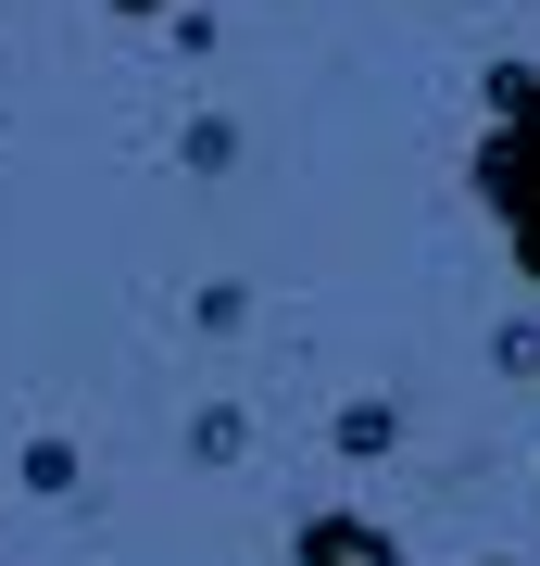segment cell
Listing matches in <instances>:
<instances>
[{
    "label": "cell",
    "instance_id": "1",
    "mask_svg": "<svg viewBox=\"0 0 540 566\" xmlns=\"http://www.w3.org/2000/svg\"><path fill=\"white\" fill-rule=\"evenodd\" d=\"M490 151H478V189L502 214V240H516V264L540 277V63H490Z\"/></svg>",
    "mask_w": 540,
    "mask_h": 566
},
{
    "label": "cell",
    "instance_id": "2",
    "mask_svg": "<svg viewBox=\"0 0 540 566\" xmlns=\"http://www.w3.org/2000/svg\"><path fill=\"white\" fill-rule=\"evenodd\" d=\"M301 566H402L378 516H301Z\"/></svg>",
    "mask_w": 540,
    "mask_h": 566
},
{
    "label": "cell",
    "instance_id": "3",
    "mask_svg": "<svg viewBox=\"0 0 540 566\" xmlns=\"http://www.w3.org/2000/svg\"><path fill=\"white\" fill-rule=\"evenodd\" d=\"M390 441H402L390 403H352V416H340V453H390Z\"/></svg>",
    "mask_w": 540,
    "mask_h": 566
},
{
    "label": "cell",
    "instance_id": "4",
    "mask_svg": "<svg viewBox=\"0 0 540 566\" xmlns=\"http://www.w3.org/2000/svg\"><path fill=\"white\" fill-rule=\"evenodd\" d=\"M114 13H126V25H151V13H189V0H114Z\"/></svg>",
    "mask_w": 540,
    "mask_h": 566
}]
</instances>
